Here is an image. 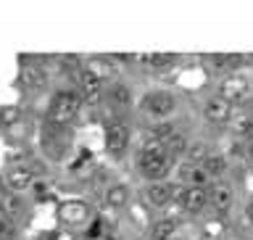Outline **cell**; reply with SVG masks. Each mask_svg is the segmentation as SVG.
Returning <instances> with one entry per match:
<instances>
[{
	"label": "cell",
	"instance_id": "1",
	"mask_svg": "<svg viewBox=\"0 0 253 240\" xmlns=\"http://www.w3.org/2000/svg\"><path fill=\"white\" fill-rule=\"evenodd\" d=\"M140 169L150 180H158V177H164V174L169 172V156H166L161 140H153V143H148V145L142 148V153H140Z\"/></svg>",
	"mask_w": 253,
	"mask_h": 240
},
{
	"label": "cell",
	"instance_id": "2",
	"mask_svg": "<svg viewBox=\"0 0 253 240\" xmlns=\"http://www.w3.org/2000/svg\"><path fill=\"white\" fill-rule=\"evenodd\" d=\"M79 106H82V100H79L77 93L61 90V93H55V98L50 103V119L58 124H69L79 114Z\"/></svg>",
	"mask_w": 253,
	"mask_h": 240
},
{
	"label": "cell",
	"instance_id": "3",
	"mask_svg": "<svg viewBox=\"0 0 253 240\" xmlns=\"http://www.w3.org/2000/svg\"><path fill=\"white\" fill-rule=\"evenodd\" d=\"M245 95H248V79H245L243 74H227L224 79H221L219 98L227 100L229 106H232L235 100H243Z\"/></svg>",
	"mask_w": 253,
	"mask_h": 240
},
{
	"label": "cell",
	"instance_id": "4",
	"mask_svg": "<svg viewBox=\"0 0 253 240\" xmlns=\"http://www.w3.org/2000/svg\"><path fill=\"white\" fill-rule=\"evenodd\" d=\"M142 108H145L150 116H169L174 111V95H169V93H150L148 98L142 100Z\"/></svg>",
	"mask_w": 253,
	"mask_h": 240
},
{
	"label": "cell",
	"instance_id": "5",
	"mask_svg": "<svg viewBox=\"0 0 253 240\" xmlns=\"http://www.w3.org/2000/svg\"><path fill=\"white\" fill-rule=\"evenodd\" d=\"M179 203H182L185 211L195 214V211H201L203 206L209 203V195H206L203 188H185V190H179Z\"/></svg>",
	"mask_w": 253,
	"mask_h": 240
},
{
	"label": "cell",
	"instance_id": "6",
	"mask_svg": "<svg viewBox=\"0 0 253 240\" xmlns=\"http://www.w3.org/2000/svg\"><path fill=\"white\" fill-rule=\"evenodd\" d=\"M203 116L209 119L211 124H224V122H229V116H232V106L221 98H211L203 108Z\"/></svg>",
	"mask_w": 253,
	"mask_h": 240
},
{
	"label": "cell",
	"instance_id": "7",
	"mask_svg": "<svg viewBox=\"0 0 253 240\" xmlns=\"http://www.w3.org/2000/svg\"><path fill=\"white\" fill-rule=\"evenodd\" d=\"M126 143H129V130H126L124 124H111L106 130V148L111 150V153L124 150Z\"/></svg>",
	"mask_w": 253,
	"mask_h": 240
},
{
	"label": "cell",
	"instance_id": "8",
	"mask_svg": "<svg viewBox=\"0 0 253 240\" xmlns=\"http://www.w3.org/2000/svg\"><path fill=\"white\" fill-rule=\"evenodd\" d=\"M84 71H90V74L95 77V79H108V77H114L116 74V63L111 61V58H90V63H87V69Z\"/></svg>",
	"mask_w": 253,
	"mask_h": 240
},
{
	"label": "cell",
	"instance_id": "9",
	"mask_svg": "<svg viewBox=\"0 0 253 240\" xmlns=\"http://www.w3.org/2000/svg\"><path fill=\"white\" fill-rule=\"evenodd\" d=\"M79 87L87 100H98L100 98V79H95L90 71H79Z\"/></svg>",
	"mask_w": 253,
	"mask_h": 240
},
{
	"label": "cell",
	"instance_id": "10",
	"mask_svg": "<svg viewBox=\"0 0 253 240\" xmlns=\"http://www.w3.org/2000/svg\"><path fill=\"white\" fill-rule=\"evenodd\" d=\"M179 180L187 182V188H201L203 182H206V174H203L201 166L185 164V166H179Z\"/></svg>",
	"mask_w": 253,
	"mask_h": 240
},
{
	"label": "cell",
	"instance_id": "11",
	"mask_svg": "<svg viewBox=\"0 0 253 240\" xmlns=\"http://www.w3.org/2000/svg\"><path fill=\"white\" fill-rule=\"evenodd\" d=\"M145 198L150 206H166L171 201V188L169 185H150L145 190Z\"/></svg>",
	"mask_w": 253,
	"mask_h": 240
},
{
	"label": "cell",
	"instance_id": "12",
	"mask_svg": "<svg viewBox=\"0 0 253 240\" xmlns=\"http://www.w3.org/2000/svg\"><path fill=\"white\" fill-rule=\"evenodd\" d=\"M161 145H164V150H166V156H179L182 150L187 148V143H185V135H179V132H169L166 138L161 140Z\"/></svg>",
	"mask_w": 253,
	"mask_h": 240
},
{
	"label": "cell",
	"instance_id": "13",
	"mask_svg": "<svg viewBox=\"0 0 253 240\" xmlns=\"http://www.w3.org/2000/svg\"><path fill=\"white\" fill-rule=\"evenodd\" d=\"M5 185L11 190H16V193H19V190H27L32 185V174L27 169H16V172H11L5 177Z\"/></svg>",
	"mask_w": 253,
	"mask_h": 240
},
{
	"label": "cell",
	"instance_id": "14",
	"mask_svg": "<svg viewBox=\"0 0 253 240\" xmlns=\"http://www.w3.org/2000/svg\"><path fill=\"white\" fill-rule=\"evenodd\" d=\"M177 227H179L177 219H161V222H156V227H153V240H169V238H174Z\"/></svg>",
	"mask_w": 253,
	"mask_h": 240
},
{
	"label": "cell",
	"instance_id": "15",
	"mask_svg": "<svg viewBox=\"0 0 253 240\" xmlns=\"http://www.w3.org/2000/svg\"><path fill=\"white\" fill-rule=\"evenodd\" d=\"M201 169H203L206 177H209V174H221V172L227 169V158H224V156H213V153H209V156L203 158V166H201Z\"/></svg>",
	"mask_w": 253,
	"mask_h": 240
},
{
	"label": "cell",
	"instance_id": "16",
	"mask_svg": "<svg viewBox=\"0 0 253 240\" xmlns=\"http://www.w3.org/2000/svg\"><path fill=\"white\" fill-rule=\"evenodd\" d=\"M211 203H213V209H216L219 214H224L229 206H232V190L224 188V185L216 188V190H213V201Z\"/></svg>",
	"mask_w": 253,
	"mask_h": 240
},
{
	"label": "cell",
	"instance_id": "17",
	"mask_svg": "<svg viewBox=\"0 0 253 240\" xmlns=\"http://www.w3.org/2000/svg\"><path fill=\"white\" fill-rule=\"evenodd\" d=\"M126 198H129L126 188L124 185H114V188H108V193H106V203L108 206H124Z\"/></svg>",
	"mask_w": 253,
	"mask_h": 240
},
{
	"label": "cell",
	"instance_id": "18",
	"mask_svg": "<svg viewBox=\"0 0 253 240\" xmlns=\"http://www.w3.org/2000/svg\"><path fill=\"white\" fill-rule=\"evenodd\" d=\"M21 82L27 85V87H40V85L45 82L42 69H37V66H27V69H24V74H21Z\"/></svg>",
	"mask_w": 253,
	"mask_h": 240
},
{
	"label": "cell",
	"instance_id": "19",
	"mask_svg": "<svg viewBox=\"0 0 253 240\" xmlns=\"http://www.w3.org/2000/svg\"><path fill=\"white\" fill-rule=\"evenodd\" d=\"M0 209H3L8 217H16V214L21 211V201L16 195H3L0 198Z\"/></svg>",
	"mask_w": 253,
	"mask_h": 240
},
{
	"label": "cell",
	"instance_id": "20",
	"mask_svg": "<svg viewBox=\"0 0 253 240\" xmlns=\"http://www.w3.org/2000/svg\"><path fill=\"white\" fill-rule=\"evenodd\" d=\"M142 61H148L150 66H166V63L174 61V53H153V55H145Z\"/></svg>",
	"mask_w": 253,
	"mask_h": 240
},
{
	"label": "cell",
	"instance_id": "21",
	"mask_svg": "<svg viewBox=\"0 0 253 240\" xmlns=\"http://www.w3.org/2000/svg\"><path fill=\"white\" fill-rule=\"evenodd\" d=\"M111 98H114L119 106H126V103H129V90H126L124 85H116L114 90H111Z\"/></svg>",
	"mask_w": 253,
	"mask_h": 240
},
{
	"label": "cell",
	"instance_id": "22",
	"mask_svg": "<svg viewBox=\"0 0 253 240\" xmlns=\"http://www.w3.org/2000/svg\"><path fill=\"white\" fill-rule=\"evenodd\" d=\"M187 156H190V164H195V161H203V158L209 156V150H206V145H195V148L187 150Z\"/></svg>",
	"mask_w": 253,
	"mask_h": 240
},
{
	"label": "cell",
	"instance_id": "23",
	"mask_svg": "<svg viewBox=\"0 0 253 240\" xmlns=\"http://www.w3.org/2000/svg\"><path fill=\"white\" fill-rule=\"evenodd\" d=\"M61 66L66 69V71H79V58H77V55H63Z\"/></svg>",
	"mask_w": 253,
	"mask_h": 240
},
{
	"label": "cell",
	"instance_id": "24",
	"mask_svg": "<svg viewBox=\"0 0 253 240\" xmlns=\"http://www.w3.org/2000/svg\"><path fill=\"white\" fill-rule=\"evenodd\" d=\"M224 63H229V66H240V63H243V55H227Z\"/></svg>",
	"mask_w": 253,
	"mask_h": 240
},
{
	"label": "cell",
	"instance_id": "25",
	"mask_svg": "<svg viewBox=\"0 0 253 240\" xmlns=\"http://www.w3.org/2000/svg\"><path fill=\"white\" fill-rule=\"evenodd\" d=\"M245 217H248V222H251V225H253V201L248 203V209H245Z\"/></svg>",
	"mask_w": 253,
	"mask_h": 240
},
{
	"label": "cell",
	"instance_id": "26",
	"mask_svg": "<svg viewBox=\"0 0 253 240\" xmlns=\"http://www.w3.org/2000/svg\"><path fill=\"white\" fill-rule=\"evenodd\" d=\"M248 153H251V158H253V140H251V145H248Z\"/></svg>",
	"mask_w": 253,
	"mask_h": 240
},
{
	"label": "cell",
	"instance_id": "27",
	"mask_svg": "<svg viewBox=\"0 0 253 240\" xmlns=\"http://www.w3.org/2000/svg\"><path fill=\"white\" fill-rule=\"evenodd\" d=\"M169 240H182V238H169Z\"/></svg>",
	"mask_w": 253,
	"mask_h": 240
}]
</instances>
